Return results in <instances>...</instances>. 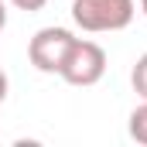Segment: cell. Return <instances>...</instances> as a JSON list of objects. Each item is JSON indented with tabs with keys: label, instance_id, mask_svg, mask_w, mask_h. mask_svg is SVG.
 I'll use <instances>...</instances> for the list:
<instances>
[{
	"label": "cell",
	"instance_id": "1",
	"mask_svg": "<svg viewBox=\"0 0 147 147\" xmlns=\"http://www.w3.org/2000/svg\"><path fill=\"white\" fill-rule=\"evenodd\" d=\"M137 14L134 0H72V21L89 31V34H103V31H123Z\"/></svg>",
	"mask_w": 147,
	"mask_h": 147
},
{
	"label": "cell",
	"instance_id": "8",
	"mask_svg": "<svg viewBox=\"0 0 147 147\" xmlns=\"http://www.w3.org/2000/svg\"><path fill=\"white\" fill-rule=\"evenodd\" d=\"M3 28H7V3L0 0V31H3Z\"/></svg>",
	"mask_w": 147,
	"mask_h": 147
},
{
	"label": "cell",
	"instance_id": "3",
	"mask_svg": "<svg viewBox=\"0 0 147 147\" xmlns=\"http://www.w3.org/2000/svg\"><path fill=\"white\" fill-rule=\"evenodd\" d=\"M72 45H75V34L69 28H41L31 38V45H28V58H31V65H34L38 72L58 75Z\"/></svg>",
	"mask_w": 147,
	"mask_h": 147
},
{
	"label": "cell",
	"instance_id": "7",
	"mask_svg": "<svg viewBox=\"0 0 147 147\" xmlns=\"http://www.w3.org/2000/svg\"><path fill=\"white\" fill-rule=\"evenodd\" d=\"M7 89H10V82H7V72L0 69V103L7 99Z\"/></svg>",
	"mask_w": 147,
	"mask_h": 147
},
{
	"label": "cell",
	"instance_id": "4",
	"mask_svg": "<svg viewBox=\"0 0 147 147\" xmlns=\"http://www.w3.org/2000/svg\"><path fill=\"white\" fill-rule=\"evenodd\" d=\"M127 130H130V137H134L137 144H144V147H147V99H144V103H140L134 113H130Z\"/></svg>",
	"mask_w": 147,
	"mask_h": 147
},
{
	"label": "cell",
	"instance_id": "9",
	"mask_svg": "<svg viewBox=\"0 0 147 147\" xmlns=\"http://www.w3.org/2000/svg\"><path fill=\"white\" fill-rule=\"evenodd\" d=\"M140 10H144V17H147V0H140Z\"/></svg>",
	"mask_w": 147,
	"mask_h": 147
},
{
	"label": "cell",
	"instance_id": "6",
	"mask_svg": "<svg viewBox=\"0 0 147 147\" xmlns=\"http://www.w3.org/2000/svg\"><path fill=\"white\" fill-rule=\"evenodd\" d=\"M10 3H14L17 10H28V14H34V10H41V7L48 3V0H10Z\"/></svg>",
	"mask_w": 147,
	"mask_h": 147
},
{
	"label": "cell",
	"instance_id": "2",
	"mask_svg": "<svg viewBox=\"0 0 147 147\" xmlns=\"http://www.w3.org/2000/svg\"><path fill=\"white\" fill-rule=\"evenodd\" d=\"M62 79L69 86H96L103 75H106V51L96 45V41H86V38H75V45L69 48L65 62H62Z\"/></svg>",
	"mask_w": 147,
	"mask_h": 147
},
{
	"label": "cell",
	"instance_id": "5",
	"mask_svg": "<svg viewBox=\"0 0 147 147\" xmlns=\"http://www.w3.org/2000/svg\"><path fill=\"white\" fill-rule=\"evenodd\" d=\"M130 82H134V92L140 96V99H147V51L134 62V72H130Z\"/></svg>",
	"mask_w": 147,
	"mask_h": 147
}]
</instances>
